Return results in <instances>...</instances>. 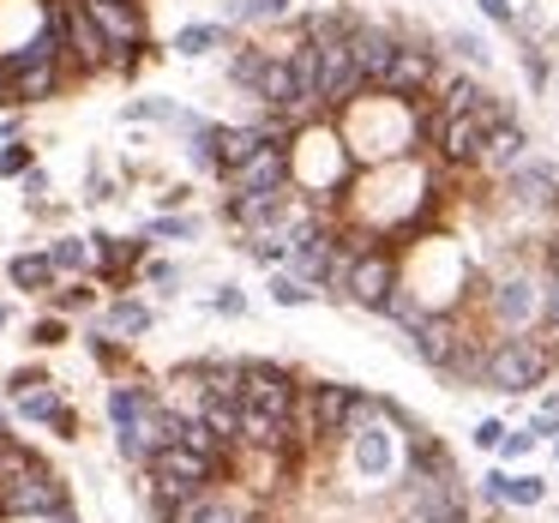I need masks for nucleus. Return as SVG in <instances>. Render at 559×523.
Returning a JSON list of instances; mask_svg holds the SVG:
<instances>
[{
  "instance_id": "a19ab883",
  "label": "nucleus",
  "mask_w": 559,
  "mask_h": 523,
  "mask_svg": "<svg viewBox=\"0 0 559 523\" xmlns=\"http://www.w3.org/2000/svg\"><path fill=\"white\" fill-rule=\"evenodd\" d=\"M487 7V19H493V25H511V0H481Z\"/></svg>"
},
{
  "instance_id": "79ce46f5",
  "label": "nucleus",
  "mask_w": 559,
  "mask_h": 523,
  "mask_svg": "<svg viewBox=\"0 0 559 523\" xmlns=\"http://www.w3.org/2000/svg\"><path fill=\"white\" fill-rule=\"evenodd\" d=\"M217 313H241V295H235V289H217Z\"/></svg>"
},
{
  "instance_id": "2f4dec72",
  "label": "nucleus",
  "mask_w": 559,
  "mask_h": 523,
  "mask_svg": "<svg viewBox=\"0 0 559 523\" xmlns=\"http://www.w3.org/2000/svg\"><path fill=\"white\" fill-rule=\"evenodd\" d=\"M193 235V217H157L151 223V241H187Z\"/></svg>"
},
{
  "instance_id": "a878e982",
  "label": "nucleus",
  "mask_w": 559,
  "mask_h": 523,
  "mask_svg": "<svg viewBox=\"0 0 559 523\" xmlns=\"http://www.w3.org/2000/svg\"><path fill=\"white\" fill-rule=\"evenodd\" d=\"M7 283L13 289H31V295H43L55 283V265H49V253H19L13 265H7Z\"/></svg>"
},
{
  "instance_id": "f3484780",
  "label": "nucleus",
  "mask_w": 559,
  "mask_h": 523,
  "mask_svg": "<svg viewBox=\"0 0 559 523\" xmlns=\"http://www.w3.org/2000/svg\"><path fill=\"white\" fill-rule=\"evenodd\" d=\"M151 475H163V482H187V487H205L211 475H217V457H205V451H187V445H163L157 457L145 463Z\"/></svg>"
},
{
  "instance_id": "39448f33",
  "label": "nucleus",
  "mask_w": 559,
  "mask_h": 523,
  "mask_svg": "<svg viewBox=\"0 0 559 523\" xmlns=\"http://www.w3.org/2000/svg\"><path fill=\"white\" fill-rule=\"evenodd\" d=\"M397 283L403 277H397V253H391V247H355L349 271H343V295H349L355 307H367V313H379Z\"/></svg>"
},
{
  "instance_id": "4468645a",
  "label": "nucleus",
  "mask_w": 559,
  "mask_h": 523,
  "mask_svg": "<svg viewBox=\"0 0 559 523\" xmlns=\"http://www.w3.org/2000/svg\"><path fill=\"white\" fill-rule=\"evenodd\" d=\"M493 313H499V325H511V331H530L535 325V313H542V283L530 277V271H518V277H506L493 289Z\"/></svg>"
},
{
  "instance_id": "c03bdc74",
  "label": "nucleus",
  "mask_w": 559,
  "mask_h": 523,
  "mask_svg": "<svg viewBox=\"0 0 559 523\" xmlns=\"http://www.w3.org/2000/svg\"><path fill=\"white\" fill-rule=\"evenodd\" d=\"M554 451H559V427H554Z\"/></svg>"
},
{
  "instance_id": "58836bf2",
  "label": "nucleus",
  "mask_w": 559,
  "mask_h": 523,
  "mask_svg": "<svg viewBox=\"0 0 559 523\" xmlns=\"http://www.w3.org/2000/svg\"><path fill=\"white\" fill-rule=\"evenodd\" d=\"M7 103H19V91H13V67L0 61V109H7Z\"/></svg>"
},
{
  "instance_id": "4c0bfd02",
  "label": "nucleus",
  "mask_w": 559,
  "mask_h": 523,
  "mask_svg": "<svg viewBox=\"0 0 559 523\" xmlns=\"http://www.w3.org/2000/svg\"><path fill=\"white\" fill-rule=\"evenodd\" d=\"M499 445H506V457H523V451L535 445V433H506V439H499Z\"/></svg>"
},
{
  "instance_id": "6e6552de",
  "label": "nucleus",
  "mask_w": 559,
  "mask_h": 523,
  "mask_svg": "<svg viewBox=\"0 0 559 523\" xmlns=\"http://www.w3.org/2000/svg\"><path fill=\"white\" fill-rule=\"evenodd\" d=\"M409 343H415V355H421L427 367H439V373H463V325L451 313H433V307H427L421 319H415L409 325Z\"/></svg>"
},
{
  "instance_id": "f704fd0d",
  "label": "nucleus",
  "mask_w": 559,
  "mask_h": 523,
  "mask_svg": "<svg viewBox=\"0 0 559 523\" xmlns=\"http://www.w3.org/2000/svg\"><path fill=\"white\" fill-rule=\"evenodd\" d=\"M499 439H506V421H481V427H475V445H481V451H499Z\"/></svg>"
},
{
  "instance_id": "ea45409f",
  "label": "nucleus",
  "mask_w": 559,
  "mask_h": 523,
  "mask_svg": "<svg viewBox=\"0 0 559 523\" xmlns=\"http://www.w3.org/2000/svg\"><path fill=\"white\" fill-rule=\"evenodd\" d=\"M25 193L43 199V193H49V175H43V169H25Z\"/></svg>"
},
{
  "instance_id": "20e7f679",
  "label": "nucleus",
  "mask_w": 559,
  "mask_h": 523,
  "mask_svg": "<svg viewBox=\"0 0 559 523\" xmlns=\"http://www.w3.org/2000/svg\"><path fill=\"white\" fill-rule=\"evenodd\" d=\"M307 421H313V439H355V427L373 421V403L355 385H313L307 391Z\"/></svg>"
},
{
  "instance_id": "c756f323",
  "label": "nucleus",
  "mask_w": 559,
  "mask_h": 523,
  "mask_svg": "<svg viewBox=\"0 0 559 523\" xmlns=\"http://www.w3.org/2000/svg\"><path fill=\"white\" fill-rule=\"evenodd\" d=\"M271 301H277V307H307V301H313V289H307L301 277H271Z\"/></svg>"
},
{
  "instance_id": "a18cd8bd",
  "label": "nucleus",
  "mask_w": 559,
  "mask_h": 523,
  "mask_svg": "<svg viewBox=\"0 0 559 523\" xmlns=\"http://www.w3.org/2000/svg\"><path fill=\"white\" fill-rule=\"evenodd\" d=\"M0 325H7V307H0Z\"/></svg>"
},
{
  "instance_id": "b1692460",
  "label": "nucleus",
  "mask_w": 559,
  "mask_h": 523,
  "mask_svg": "<svg viewBox=\"0 0 559 523\" xmlns=\"http://www.w3.org/2000/svg\"><path fill=\"white\" fill-rule=\"evenodd\" d=\"M487 494L506 499V506H542L547 482H535V475H487Z\"/></svg>"
},
{
  "instance_id": "a211bd4d",
  "label": "nucleus",
  "mask_w": 559,
  "mask_h": 523,
  "mask_svg": "<svg viewBox=\"0 0 559 523\" xmlns=\"http://www.w3.org/2000/svg\"><path fill=\"white\" fill-rule=\"evenodd\" d=\"M506 193L518 199V205H559V175L547 169V163L523 157L518 169H506Z\"/></svg>"
},
{
  "instance_id": "9b49d317",
  "label": "nucleus",
  "mask_w": 559,
  "mask_h": 523,
  "mask_svg": "<svg viewBox=\"0 0 559 523\" xmlns=\"http://www.w3.org/2000/svg\"><path fill=\"white\" fill-rule=\"evenodd\" d=\"M421 127L433 133V145H439V157H445V163H475L493 121H481V115H427Z\"/></svg>"
},
{
  "instance_id": "4be33fe9",
  "label": "nucleus",
  "mask_w": 559,
  "mask_h": 523,
  "mask_svg": "<svg viewBox=\"0 0 559 523\" xmlns=\"http://www.w3.org/2000/svg\"><path fill=\"white\" fill-rule=\"evenodd\" d=\"M61 73H67V61H25V67H13V91H19V103H43V97H55V91H61Z\"/></svg>"
},
{
  "instance_id": "2eb2a0df",
  "label": "nucleus",
  "mask_w": 559,
  "mask_h": 523,
  "mask_svg": "<svg viewBox=\"0 0 559 523\" xmlns=\"http://www.w3.org/2000/svg\"><path fill=\"white\" fill-rule=\"evenodd\" d=\"M397 43H403V37H391L385 25L349 31V55H355V73H361V85L379 91V79H385V67H391V55H397Z\"/></svg>"
},
{
  "instance_id": "72a5a7b5",
  "label": "nucleus",
  "mask_w": 559,
  "mask_h": 523,
  "mask_svg": "<svg viewBox=\"0 0 559 523\" xmlns=\"http://www.w3.org/2000/svg\"><path fill=\"white\" fill-rule=\"evenodd\" d=\"M31 169V145H7L0 151V175H25Z\"/></svg>"
},
{
  "instance_id": "9d476101",
  "label": "nucleus",
  "mask_w": 559,
  "mask_h": 523,
  "mask_svg": "<svg viewBox=\"0 0 559 523\" xmlns=\"http://www.w3.org/2000/svg\"><path fill=\"white\" fill-rule=\"evenodd\" d=\"M235 403H253V409H271V415H289L295 409V379L271 361H241V391Z\"/></svg>"
},
{
  "instance_id": "f257e3e1",
  "label": "nucleus",
  "mask_w": 559,
  "mask_h": 523,
  "mask_svg": "<svg viewBox=\"0 0 559 523\" xmlns=\"http://www.w3.org/2000/svg\"><path fill=\"white\" fill-rule=\"evenodd\" d=\"M109 421H115V439H121V457L151 463L163 445H175V421H181V415L145 385H115L109 391Z\"/></svg>"
},
{
  "instance_id": "393cba45",
  "label": "nucleus",
  "mask_w": 559,
  "mask_h": 523,
  "mask_svg": "<svg viewBox=\"0 0 559 523\" xmlns=\"http://www.w3.org/2000/svg\"><path fill=\"white\" fill-rule=\"evenodd\" d=\"M151 331V307L145 301H115L103 313V337H145Z\"/></svg>"
},
{
  "instance_id": "1a4fd4ad",
  "label": "nucleus",
  "mask_w": 559,
  "mask_h": 523,
  "mask_svg": "<svg viewBox=\"0 0 559 523\" xmlns=\"http://www.w3.org/2000/svg\"><path fill=\"white\" fill-rule=\"evenodd\" d=\"M223 175H229L235 193H277V187H289L295 157H289V145H283V139H271V145H259L247 163H235V169H223Z\"/></svg>"
},
{
  "instance_id": "dca6fc26",
  "label": "nucleus",
  "mask_w": 559,
  "mask_h": 523,
  "mask_svg": "<svg viewBox=\"0 0 559 523\" xmlns=\"http://www.w3.org/2000/svg\"><path fill=\"white\" fill-rule=\"evenodd\" d=\"M523 157H530V133H523V127L506 115V121H493V127H487L481 157H475V163H481V169H493V175H506V169H518Z\"/></svg>"
},
{
  "instance_id": "f8f14e48",
  "label": "nucleus",
  "mask_w": 559,
  "mask_h": 523,
  "mask_svg": "<svg viewBox=\"0 0 559 523\" xmlns=\"http://www.w3.org/2000/svg\"><path fill=\"white\" fill-rule=\"evenodd\" d=\"M85 13L103 31L109 49H139L145 43V13H139L133 0H85Z\"/></svg>"
},
{
  "instance_id": "c85d7f7f",
  "label": "nucleus",
  "mask_w": 559,
  "mask_h": 523,
  "mask_svg": "<svg viewBox=\"0 0 559 523\" xmlns=\"http://www.w3.org/2000/svg\"><path fill=\"white\" fill-rule=\"evenodd\" d=\"M49 265H55V271H85V265H91V247H85V241H55V247H49Z\"/></svg>"
},
{
  "instance_id": "e433bc0d",
  "label": "nucleus",
  "mask_w": 559,
  "mask_h": 523,
  "mask_svg": "<svg viewBox=\"0 0 559 523\" xmlns=\"http://www.w3.org/2000/svg\"><path fill=\"white\" fill-rule=\"evenodd\" d=\"M145 277H151V283H157V289H163V295H169V289H175V283H181V271H175V265H151V271H145Z\"/></svg>"
},
{
  "instance_id": "cd10ccee",
  "label": "nucleus",
  "mask_w": 559,
  "mask_h": 523,
  "mask_svg": "<svg viewBox=\"0 0 559 523\" xmlns=\"http://www.w3.org/2000/svg\"><path fill=\"white\" fill-rule=\"evenodd\" d=\"M247 253H253L259 265H283V259H289V241H283L277 229H259L253 241H247Z\"/></svg>"
},
{
  "instance_id": "423d86ee",
  "label": "nucleus",
  "mask_w": 559,
  "mask_h": 523,
  "mask_svg": "<svg viewBox=\"0 0 559 523\" xmlns=\"http://www.w3.org/2000/svg\"><path fill=\"white\" fill-rule=\"evenodd\" d=\"M313 61H319V109H349V103L361 97L349 31H343V37H313Z\"/></svg>"
},
{
  "instance_id": "412c9836",
  "label": "nucleus",
  "mask_w": 559,
  "mask_h": 523,
  "mask_svg": "<svg viewBox=\"0 0 559 523\" xmlns=\"http://www.w3.org/2000/svg\"><path fill=\"white\" fill-rule=\"evenodd\" d=\"M211 139H217V169H235V163H247L277 133H271V127H211Z\"/></svg>"
},
{
  "instance_id": "7ed1b4c3",
  "label": "nucleus",
  "mask_w": 559,
  "mask_h": 523,
  "mask_svg": "<svg viewBox=\"0 0 559 523\" xmlns=\"http://www.w3.org/2000/svg\"><path fill=\"white\" fill-rule=\"evenodd\" d=\"M61 506H67V482L49 463H31V469L0 482V518H49Z\"/></svg>"
},
{
  "instance_id": "bb28decb",
  "label": "nucleus",
  "mask_w": 559,
  "mask_h": 523,
  "mask_svg": "<svg viewBox=\"0 0 559 523\" xmlns=\"http://www.w3.org/2000/svg\"><path fill=\"white\" fill-rule=\"evenodd\" d=\"M223 43H229V31H223V25H187L181 37H175V55H187V61H199V55L223 49Z\"/></svg>"
},
{
  "instance_id": "6ab92c4d",
  "label": "nucleus",
  "mask_w": 559,
  "mask_h": 523,
  "mask_svg": "<svg viewBox=\"0 0 559 523\" xmlns=\"http://www.w3.org/2000/svg\"><path fill=\"white\" fill-rule=\"evenodd\" d=\"M283 211H289V187H277V193H235L229 199V217L241 223V229H277Z\"/></svg>"
},
{
  "instance_id": "7c9ffc66",
  "label": "nucleus",
  "mask_w": 559,
  "mask_h": 523,
  "mask_svg": "<svg viewBox=\"0 0 559 523\" xmlns=\"http://www.w3.org/2000/svg\"><path fill=\"white\" fill-rule=\"evenodd\" d=\"M289 0H235L229 7V19H277Z\"/></svg>"
},
{
  "instance_id": "37998d69",
  "label": "nucleus",
  "mask_w": 559,
  "mask_h": 523,
  "mask_svg": "<svg viewBox=\"0 0 559 523\" xmlns=\"http://www.w3.org/2000/svg\"><path fill=\"white\" fill-rule=\"evenodd\" d=\"M0 139H13V121H0Z\"/></svg>"
},
{
  "instance_id": "5701e85b",
  "label": "nucleus",
  "mask_w": 559,
  "mask_h": 523,
  "mask_svg": "<svg viewBox=\"0 0 559 523\" xmlns=\"http://www.w3.org/2000/svg\"><path fill=\"white\" fill-rule=\"evenodd\" d=\"M193 415H199V421H205L211 433L223 439V451H235V421H241V403H235V397H217V391H205Z\"/></svg>"
},
{
  "instance_id": "f03ea898",
  "label": "nucleus",
  "mask_w": 559,
  "mask_h": 523,
  "mask_svg": "<svg viewBox=\"0 0 559 523\" xmlns=\"http://www.w3.org/2000/svg\"><path fill=\"white\" fill-rule=\"evenodd\" d=\"M554 373V343L547 337H530V331H511V337H499L493 349L481 355V385L493 391H535L542 379Z\"/></svg>"
},
{
  "instance_id": "aec40b11",
  "label": "nucleus",
  "mask_w": 559,
  "mask_h": 523,
  "mask_svg": "<svg viewBox=\"0 0 559 523\" xmlns=\"http://www.w3.org/2000/svg\"><path fill=\"white\" fill-rule=\"evenodd\" d=\"M13 397H19V415H25V421H49L55 433H73V409L61 403V391H55L49 379H43V385L13 391Z\"/></svg>"
},
{
  "instance_id": "c9c22d12",
  "label": "nucleus",
  "mask_w": 559,
  "mask_h": 523,
  "mask_svg": "<svg viewBox=\"0 0 559 523\" xmlns=\"http://www.w3.org/2000/svg\"><path fill=\"white\" fill-rule=\"evenodd\" d=\"M61 337H67V325H61V319H43V325L31 331V343H43V349H49V343H61Z\"/></svg>"
},
{
  "instance_id": "0eeeda50",
  "label": "nucleus",
  "mask_w": 559,
  "mask_h": 523,
  "mask_svg": "<svg viewBox=\"0 0 559 523\" xmlns=\"http://www.w3.org/2000/svg\"><path fill=\"white\" fill-rule=\"evenodd\" d=\"M49 25L61 31V55L67 61H79L85 73H103L109 67V43H103V31L91 25V13L85 7H73V0H49Z\"/></svg>"
},
{
  "instance_id": "473e14b6",
  "label": "nucleus",
  "mask_w": 559,
  "mask_h": 523,
  "mask_svg": "<svg viewBox=\"0 0 559 523\" xmlns=\"http://www.w3.org/2000/svg\"><path fill=\"white\" fill-rule=\"evenodd\" d=\"M451 49L463 55V61H475V67H487V43L475 37V31H457V37H451Z\"/></svg>"
},
{
  "instance_id": "ddd939ff",
  "label": "nucleus",
  "mask_w": 559,
  "mask_h": 523,
  "mask_svg": "<svg viewBox=\"0 0 559 523\" xmlns=\"http://www.w3.org/2000/svg\"><path fill=\"white\" fill-rule=\"evenodd\" d=\"M427 79H433V55L415 49V43H397V55H391L379 91H385V97H409V103H415V97L427 91Z\"/></svg>"
}]
</instances>
